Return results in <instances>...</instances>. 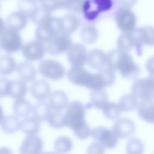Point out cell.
Returning <instances> with one entry per match:
<instances>
[{
	"mask_svg": "<svg viewBox=\"0 0 154 154\" xmlns=\"http://www.w3.org/2000/svg\"><path fill=\"white\" fill-rule=\"evenodd\" d=\"M61 32L60 18L52 16L38 25L35 31V40L48 43L51 39Z\"/></svg>",
	"mask_w": 154,
	"mask_h": 154,
	"instance_id": "cell-4",
	"label": "cell"
},
{
	"mask_svg": "<svg viewBox=\"0 0 154 154\" xmlns=\"http://www.w3.org/2000/svg\"><path fill=\"white\" fill-rule=\"evenodd\" d=\"M32 106L31 103L23 97L16 99L13 103V112L18 117L28 116L32 111Z\"/></svg>",
	"mask_w": 154,
	"mask_h": 154,
	"instance_id": "cell-29",
	"label": "cell"
},
{
	"mask_svg": "<svg viewBox=\"0 0 154 154\" xmlns=\"http://www.w3.org/2000/svg\"><path fill=\"white\" fill-rule=\"evenodd\" d=\"M0 6H1V5H0Z\"/></svg>",
	"mask_w": 154,
	"mask_h": 154,
	"instance_id": "cell-50",
	"label": "cell"
},
{
	"mask_svg": "<svg viewBox=\"0 0 154 154\" xmlns=\"http://www.w3.org/2000/svg\"><path fill=\"white\" fill-rule=\"evenodd\" d=\"M106 65L114 72L119 71L122 77L132 79L138 75L139 67L128 52L114 49L106 54Z\"/></svg>",
	"mask_w": 154,
	"mask_h": 154,
	"instance_id": "cell-2",
	"label": "cell"
},
{
	"mask_svg": "<svg viewBox=\"0 0 154 154\" xmlns=\"http://www.w3.org/2000/svg\"><path fill=\"white\" fill-rule=\"evenodd\" d=\"M46 121L49 125L53 128L60 129L66 126L64 114L60 111L52 109Z\"/></svg>",
	"mask_w": 154,
	"mask_h": 154,
	"instance_id": "cell-34",
	"label": "cell"
},
{
	"mask_svg": "<svg viewBox=\"0 0 154 154\" xmlns=\"http://www.w3.org/2000/svg\"><path fill=\"white\" fill-rule=\"evenodd\" d=\"M16 71L21 79L26 82L33 81L35 77L37 71L34 65L28 61H22L17 65Z\"/></svg>",
	"mask_w": 154,
	"mask_h": 154,
	"instance_id": "cell-21",
	"label": "cell"
},
{
	"mask_svg": "<svg viewBox=\"0 0 154 154\" xmlns=\"http://www.w3.org/2000/svg\"><path fill=\"white\" fill-rule=\"evenodd\" d=\"M28 20V17L26 13L19 10L10 14L7 19V26L18 31L24 29Z\"/></svg>",
	"mask_w": 154,
	"mask_h": 154,
	"instance_id": "cell-18",
	"label": "cell"
},
{
	"mask_svg": "<svg viewBox=\"0 0 154 154\" xmlns=\"http://www.w3.org/2000/svg\"><path fill=\"white\" fill-rule=\"evenodd\" d=\"M48 103L52 109L61 111L67 106L68 98L63 91L56 90L50 94Z\"/></svg>",
	"mask_w": 154,
	"mask_h": 154,
	"instance_id": "cell-20",
	"label": "cell"
},
{
	"mask_svg": "<svg viewBox=\"0 0 154 154\" xmlns=\"http://www.w3.org/2000/svg\"><path fill=\"white\" fill-rule=\"evenodd\" d=\"M40 4L51 12L63 8V0H42Z\"/></svg>",
	"mask_w": 154,
	"mask_h": 154,
	"instance_id": "cell-41",
	"label": "cell"
},
{
	"mask_svg": "<svg viewBox=\"0 0 154 154\" xmlns=\"http://www.w3.org/2000/svg\"><path fill=\"white\" fill-rule=\"evenodd\" d=\"M98 73L100 75L105 87H109L112 85L115 81V72L105 65L99 69Z\"/></svg>",
	"mask_w": 154,
	"mask_h": 154,
	"instance_id": "cell-37",
	"label": "cell"
},
{
	"mask_svg": "<svg viewBox=\"0 0 154 154\" xmlns=\"http://www.w3.org/2000/svg\"><path fill=\"white\" fill-rule=\"evenodd\" d=\"M30 90L32 96L38 100H45L51 94L49 84L42 79L33 82Z\"/></svg>",
	"mask_w": 154,
	"mask_h": 154,
	"instance_id": "cell-17",
	"label": "cell"
},
{
	"mask_svg": "<svg viewBox=\"0 0 154 154\" xmlns=\"http://www.w3.org/2000/svg\"><path fill=\"white\" fill-rule=\"evenodd\" d=\"M52 12L48 10L45 8L40 6H37L28 16L32 23L36 25H39L43 21L47 19L48 17L52 16Z\"/></svg>",
	"mask_w": 154,
	"mask_h": 154,
	"instance_id": "cell-32",
	"label": "cell"
},
{
	"mask_svg": "<svg viewBox=\"0 0 154 154\" xmlns=\"http://www.w3.org/2000/svg\"><path fill=\"white\" fill-rule=\"evenodd\" d=\"M138 45L154 46V27L146 26L134 28L131 31Z\"/></svg>",
	"mask_w": 154,
	"mask_h": 154,
	"instance_id": "cell-13",
	"label": "cell"
},
{
	"mask_svg": "<svg viewBox=\"0 0 154 154\" xmlns=\"http://www.w3.org/2000/svg\"><path fill=\"white\" fill-rule=\"evenodd\" d=\"M37 2L35 0H19L18 7L20 10L28 16L37 7Z\"/></svg>",
	"mask_w": 154,
	"mask_h": 154,
	"instance_id": "cell-40",
	"label": "cell"
},
{
	"mask_svg": "<svg viewBox=\"0 0 154 154\" xmlns=\"http://www.w3.org/2000/svg\"><path fill=\"white\" fill-rule=\"evenodd\" d=\"M132 93L141 100L154 99V79L151 77L139 78L132 85Z\"/></svg>",
	"mask_w": 154,
	"mask_h": 154,
	"instance_id": "cell-7",
	"label": "cell"
},
{
	"mask_svg": "<svg viewBox=\"0 0 154 154\" xmlns=\"http://www.w3.org/2000/svg\"><path fill=\"white\" fill-rule=\"evenodd\" d=\"M46 51L51 55H60L67 51L72 45V39L69 34L60 32L48 43Z\"/></svg>",
	"mask_w": 154,
	"mask_h": 154,
	"instance_id": "cell-8",
	"label": "cell"
},
{
	"mask_svg": "<svg viewBox=\"0 0 154 154\" xmlns=\"http://www.w3.org/2000/svg\"><path fill=\"white\" fill-rule=\"evenodd\" d=\"M88 153H104V147L99 143L96 142L91 144L87 149Z\"/></svg>",
	"mask_w": 154,
	"mask_h": 154,
	"instance_id": "cell-43",
	"label": "cell"
},
{
	"mask_svg": "<svg viewBox=\"0 0 154 154\" xmlns=\"http://www.w3.org/2000/svg\"><path fill=\"white\" fill-rule=\"evenodd\" d=\"M87 55L85 47L80 43L72 45L67 51V59L72 67H83L87 63Z\"/></svg>",
	"mask_w": 154,
	"mask_h": 154,
	"instance_id": "cell-12",
	"label": "cell"
},
{
	"mask_svg": "<svg viewBox=\"0 0 154 154\" xmlns=\"http://www.w3.org/2000/svg\"><path fill=\"white\" fill-rule=\"evenodd\" d=\"M138 0H119L120 6L124 8H131L134 7Z\"/></svg>",
	"mask_w": 154,
	"mask_h": 154,
	"instance_id": "cell-44",
	"label": "cell"
},
{
	"mask_svg": "<svg viewBox=\"0 0 154 154\" xmlns=\"http://www.w3.org/2000/svg\"><path fill=\"white\" fill-rule=\"evenodd\" d=\"M118 28L123 32H130L133 30L137 24V18L130 8H122L119 10L115 16Z\"/></svg>",
	"mask_w": 154,
	"mask_h": 154,
	"instance_id": "cell-10",
	"label": "cell"
},
{
	"mask_svg": "<svg viewBox=\"0 0 154 154\" xmlns=\"http://www.w3.org/2000/svg\"><path fill=\"white\" fill-rule=\"evenodd\" d=\"M35 1H36L37 2H39V3L42 1V0H35Z\"/></svg>",
	"mask_w": 154,
	"mask_h": 154,
	"instance_id": "cell-48",
	"label": "cell"
},
{
	"mask_svg": "<svg viewBox=\"0 0 154 154\" xmlns=\"http://www.w3.org/2000/svg\"><path fill=\"white\" fill-rule=\"evenodd\" d=\"M0 46L5 52L13 54L22 47V40L19 31L7 27L0 36Z\"/></svg>",
	"mask_w": 154,
	"mask_h": 154,
	"instance_id": "cell-5",
	"label": "cell"
},
{
	"mask_svg": "<svg viewBox=\"0 0 154 154\" xmlns=\"http://www.w3.org/2000/svg\"><path fill=\"white\" fill-rule=\"evenodd\" d=\"M40 129V121L33 117H25L21 121L20 130L27 135H37Z\"/></svg>",
	"mask_w": 154,
	"mask_h": 154,
	"instance_id": "cell-24",
	"label": "cell"
},
{
	"mask_svg": "<svg viewBox=\"0 0 154 154\" xmlns=\"http://www.w3.org/2000/svg\"><path fill=\"white\" fill-rule=\"evenodd\" d=\"M21 49L23 56L29 61L42 60L46 52L44 43L37 40L27 42L22 46Z\"/></svg>",
	"mask_w": 154,
	"mask_h": 154,
	"instance_id": "cell-11",
	"label": "cell"
},
{
	"mask_svg": "<svg viewBox=\"0 0 154 154\" xmlns=\"http://www.w3.org/2000/svg\"><path fill=\"white\" fill-rule=\"evenodd\" d=\"M80 37L82 41L88 45H91L96 42L99 37V32L94 26H86L80 31Z\"/></svg>",
	"mask_w": 154,
	"mask_h": 154,
	"instance_id": "cell-33",
	"label": "cell"
},
{
	"mask_svg": "<svg viewBox=\"0 0 154 154\" xmlns=\"http://www.w3.org/2000/svg\"><path fill=\"white\" fill-rule=\"evenodd\" d=\"M54 147L57 152L64 153L71 150L73 147V143L69 138L65 136H60L55 140Z\"/></svg>",
	"mask_w": 154,
	"mask_h": 154,
	"instance_id": "cell-35",
	"label": "cell"
},
{
	"mask_svg": "<svg viewBox=\"0 0 154 154\" xmlns=\"http://www.w3.org/2000/svg\"><path fill=\"white\" fill-rule=\"evenodd\" d=\"M118 105L121 111L125 112L132 111L138 105L137 98L133 94H125L120 99Z\"/></svg>",
	"mask_w": 154,
	"mask_h": 154,
	"instance_id": "cell-31",
	"label": "cell"
},
{
	"mask_svg": "<svg viewBox=\"0 0 154 154\" xmlns=\"http://www.w3.org/2000/svg\"><path fill=\"white\" fill-rule=\"evenodd\" d=\"M118 49L125 52H130L134 46H137L135 41L130 32H123L120 34L117 41Z\"/></svg>",
	"mask_w": 154,
	"mask_h": 154,
	"instance_id": "cell-27",
	"label": "cell"
},
{
	"mask_svg": "<svg viewBox=\"0 0 154 154\" xmlns=\"http://www.w3.org/2000/svg\"><path fill=\"white\" fill-rule=\"evenodd\" d=\"M134 122L127 118L118 119L113 125L112 131L118 138L125 139L130 137L135 132Z\"/></svg>",
	"mask_w": 154,
	"mask_h": 154,
	"instance_id": "cell-15",
	"label": "cell"
},
{
	"mask_svg": "<svg viewBox=\"0 0 154 154\" xmlns=\"http://www.w3.org/2000/svg\"><path fill=\"white\" fill-rule=\"evenodd\" d=\"M102 110L104 116L109 120L118 119L122 112L117 103L110 102H108Z\"/></svg>",
	"mask_w": 154,
	"mask_h": 154,
	"instance_id": "cell-36",
	"label": "cell"
},
{
	"mask_svg": "<svg viewBox=\"0 0 154 154\" xmlns=\"http://www.w3.org/2000/svg\"><path fill=\"white\" fill-rule=\"evenodd\" d=\"M3 111H2V107L1 106V104H0V122L1 121L2 119L3 118Z\"/></svg>",
	"mask_w": 154,
	"mask_h": 154,
	"instance_id": "cell-47",
	"label": "cell"
},
{
	"mask_svg": "<svg viewBox=\"0 0 154 154\" xmlns=\"http://www.w3.org/2000/svg\"><path fill=\"white\" fill-rule=\"evenodd\" d=\"M64 113L66 126L72 129L76 137L87 139L91 135V130L85 120V108L79 101H73L67 104Z\"/></svg>",
	"mask_w": 154,
	"mask_h": 154,
	"instance_id": "cell-1",
	"label": "cell"
},
{
	"mask_svg": "<svg viewBox=\"0 0 154 154\" xmlns=\"http://www.w3.org/2000/svg\"><path fill=\"white\" fill-rule=\"evenodd\" d=\"M43 148V142L37 135H27L22 141L19 152L22 154H37L42 152Z\"/></svg>",
	"mask_w": 154,
	"mask_h": 154,
	"instance_id": "cell-14",
	"label": "cell"
},
{
	"mask_svg": "<svg viewBox=\"0 0 154 154\" xmlns=\"http://www.w3.org/2000/svg\"><path fill=\"white\" fill-rule=\"evenodd\" d=\"M0 126L5 132L14 134L20 130L21 121L17 116H7L2 119Z\"/></svg>",
	"mask_w": 154,
	"mask_h": 154,
	"instance_id": "cell-23",
	"label": "cell"
},
{
	"mask_svg": "<svg viewBox=\"0 0 154 154\" xmlns=\"http://www.w3.org/2000/svg\"><path fill=\"white\" fill-rule=\"evenodd\" d=\"M1 46H0V52H1Z\"/></svg>",
	"mask_w": 154,
	"mask_h": 154,
	"instance_id": "cell-49",
	"label": "cell"
},
{
	"mask_svg": "<svg viewBox=\"0 0 154 154\" xmlns=\"http://www.w3.org/2000/svg\"><path fill=\"white\" fill-rule=\"evenodd\" d=\"M88 0H63V8L70 11L80 12L84 10Z\"/></svg>",
	"mask_w": 154,
	"mask_h": 154,
	"instance_id": "cell-39",
	"label": "cell"
},
{
	"mask_svg": "<svg viewBox=\"0 0 154 154\" xmlns=\"http://www.w3.org/2000/svg\"><path fill=\"white\" fill-rule=\"evenodd\" d=\"M144 145L142 141L137 138L130 139L126 146V152L129 154H141L144 152Z\"/></svg>",
	"mask_w": 154,
	"mask_h": 154,
	"instance_id": "cell-38",
	"label": "cell"
},
{
	"mask_svg": "<svg viewBox=\"0 0 154 154\" xmlns=\"http://www.w3.org/2000/svg\"><path fill=\"white\" fill-rule=\"evenodd\" d=\"M6 28H7V26H6L5 23L0 17V36L3 33V32L5 31Z\"/></svg>",
	"mask_w": 154,
	"mask_h": 154,
	"instance_id": "cell-46",
	"label": "cell"
},
{
	"mask_svg": "<svg viewBox=\"0 0 154 154\" xmlns=\"http://www.w3.org/2000/svg\"><path fill=\"white\" fill-rule=\"evenodd\" d=\"M106 54L102 51L95 49L88 54L87 63L91 68L99 70L106 65Z\"/></svg>",
	"mask_w": 154,
	"mask_h": 154,
	"instance_id": "cell-22",
	"label": "cell"
},
{
	"mask_svg": "<svg viewBox=\"0 0 154 154\" xmlns=\"http://www.w3.org/2000/svg\"><path fill=\"white\" fill-rule=\"evenodd\" d=\"M11 88V81L6 78H0V97L9 96Z\"/></svg>",
	"mask_w": 154,
	"mask_h": 154,
	"instance_id": "cell-42",
	"label": "cell"
},
{
	"mask_svg": "<svg viewBox=\"0 0 154 154\" xmlns=\"http://www.w3.org/2000/svg\"><path fill=\"white\" fill-rule=\"evenodd\" d=\"M67 76L72 83L91 90L105 87L99 73H92L83 67H72L68 70Z\"/></svg>",
	"mask_w": 154,
	"mask_h": 154,
	"instance_id": "cell-3",
	"label": "cell"
},
{
	"mask_svg": "<svg viewBox=\"0 0 154 154\" xmlns=\"http://www.w3.org/2000/svg\"><path fill=\"white\" fill-rule=\"evenodd\" d=\"M90 100L95 108L102 109L108 102V93L103 88L92 90Z\"/></svg>",
	"mask_w": 154,
	"mask_h": 154,
	"instance_id": "cell-30",
	"label": "cell"
},
{
	"mask_svg": "<svg viewBox=\"0 0 154 154\" xmlns=\"http://www.w3.org/2000/svg\"><path fill=\"white\" fill-rule=\"evenodd\" d=\"M137 107L138 115L141 119L146 122L154 123L153 100H141Z\"/></svg>",
	"mask_w": 154,
	"mask_h": 154,
	"instance_id": "cell-16",
	"label": "cell"
},
{
	"mask_svg": "<svg viewBox=\"0 0 154 154\" xmlns=\"http://www.w3.org/2000/svg\"><path fill=\"white\" fill-rule=\"evenodd\" d=\"M38 70L43 77L54 81L61 79L65 74V69L63 65L53 60L42 61L38 64Z\"/></svg>",
	"mask_w": 154,
	"mask_h": 154,
	"instance_id": "cell-6",
	"label": "cell"
},
{
	"mask_svg": "<svg viewBox=\"0 0 154 154\" xmlns=\"http://www.w3.org/2000/svg\"><path fill=\"white\" fill-rule=\"evenodd\" d=\"M17 64L14 58L9 55L0 57V75L7 76L16 69Z\"/></svg>",
	"mask_w": 154,
	"mask_h": 154,
	"instance_id": "cell-28",
	"label": "cell"
},
{
	"mask_svg": "<svg viewBox=\"0 0 154 154\" xmlns=\"http://www.w3.org/2000/svg\"><path fill=\"white\" fill-rule=\"evenodd\" d=\"M61 32L71 34L78 28L80 22L78 18L72 14H66L60 18Z\"/></svg>",
	"mask_w": 154,
	"mask_h": 154,
	"instance_id": "cell-19",
	"label": "cell"
},
{
	"mask_svg": "<svg viewBox=\"0 0 154 154\" xmlns=\"http://www.w3.org/2000/svg\"><path fill=\"white\" fill-rule=\"evenodd\" d=\"M28 90V85L22 79L11 81V88L9 96L16 99L24 97Z\"/></svg>",
	"mask_w": 154,
	"mask_h": 154,
	"instance_id": "cell-25",
	"label": "cell"
},
{
	"mask_svg": "<svg viewBox=\"0 0 154 154\" xmlns=\"http://www.w3.org/2000/svg\"><path fill=\"white\" fill-rule=\"evenodd\" d=\"M146 69L149 73V76L154 75V56L147 60L146 64Z\"/></svg>",
	"mask_w": 154,
	"mask_h": 154,
	"instance_id": "cell-45",
	"label": "cell"
},
{
	"mask_svg": "<svg viewBox=\"0 0 154 154\" xmlns=\"http://www.w3.org/2000/svg\"><path fill=\"white\" fill-rule=\"evenodd\" d=\"M91 136L103 147L108 149L114 148L118 143V137L110 130L105 127H96L91 130Z\"/></svg>",
	"mask_w": 154,
	"mask_h": 154,
	"instance_id": "cell-9",
	"label": "cell"
},
{
	"mask_svg": "<svg viewBox=\"0 0 154 154\" xmlns=\"http://www.w3.org/2000/svg\"><path fill=\"white\" fill-rule=\"evenodd\" d=\"M51 111L52 108L49 103L45 100H38L32 109L34 117L40 122L46 121Z\"/></svg>",
	"mask_w": 154,
	"mask_h": 154,
	"instance_id": "cell-26",
	"label": "cell"
}]
</instances>
